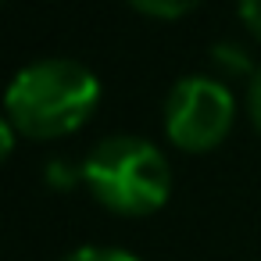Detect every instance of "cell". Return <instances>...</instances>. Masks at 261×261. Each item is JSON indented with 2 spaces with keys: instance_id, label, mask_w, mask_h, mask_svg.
Listing matches in <instances>:
<instances>
[{
  "instance_id": "obj_6",
  "label": "cell",
  "mask_w": 261,
  "mask_h": 261,
  "mask_svg": "<svg viewBox=\"0 0 261 261\" xmlns=\"http://www.w3.org/2000/svg\"><path fill=\"white\" fill-rule=\"evenodd\" d=\"M247 111H250L254 129L261 133V65H257V72L250 75V86H247Z\"/></svg>"
},
{
  "instance_id": "obj_5",
  "label": "cell",
  "mask_w": 261,
  "mask_h": 261,
  "mask_svg": "<svg viewBox=\"0 0 261 261\" xmlns=\"http://www.w3.org/2000/svg\"><path fill=\"white\" fill-rule=\"evenodd\" d=\"M61 261H140V257L122 247H79V250L65 254Z\"/></svg>"
},
{
  "instance_id": "obj_2",
  "label": "cell",
  "mask_w": 261,
  "mask_h": 261,
  "mask_svg": "<svg viewBox=\"0 0 261 261\" xmlns=\"http://www.w3.org/2000/svg\"><path fill=\"white\" fill-rule=\"evenodd\" d=\"M83 182L115 215H154L172 193L165 154L129 133L100 140L83 161Z\"/></svg>"
},
{
  "instance_id": "obj_1",
  "label": "cell",
  "mask_w": 261,
  "mask_h": 261,
  "mask_svg": "<svg viewBox=\"0 0 261 261\" xmlns=\"http://www.w3.org/2000/svg\"><path fill=\"white\" fill-rule=\"evenodd\" d=\"M100 104V79L75 58H43L15 72L4 111L15 133L29 140L68 136L90 122Z\"/></svg>"
},
{
  "instance_id": "obj_8",
  "label": "cell",
  "mask_w": 261,
  "mask_h": 261,
  "mask_svg": "<svg viewBox=\"0 0 261 261\" xmlns=\"http://www.w3.org/2000/svg\"><path fill=\"white\" fill-rule=\"evenodd\" d=\"M15 125L8 122V118H0V161H8V154L15 150Z\"/></svg>"
},
{
  "instance_id": "obj_7",
  "label": "cell",
  "mask_w": 261,
  "mask_h": 261,
  "mask_svg": "<svg viewBox=\"0 0 261 261\" xmlns=\"http://www.w3.org/2000/svg\"><path fill=\"white\" fill-rule=\"evenodd\" d=\"M240 18H243V25L261 40V0H240Z\"/></svg>"
},
{
  "instance_id": "obj_4",
  "label": "cell",
  "mask_w": 261,
  "mask_h": 261,
  "mask_svg": "<svg viewBox=\"0 0 261 261\" xmlns=\"http://www.w3.org/2000/svg\"><path fill=\"white\" fill-rule=\"evenodd\" d=\"M129 4L140 15H150V18H182L200 4V0H129Z\"/></svg>"
},
{
  "instance_id": "obj_3",
  "label": "cell",
  "mask_w": 261,
  "mask_h": 261,
  "mask_svg": "<svg viewBox=\"0 0 261 261\" xmlns=\"http://www.w3.org/2000/svg\"><path fill=\"white\" fill-rule=\"evenodd\" d=\"M232 93L225 83L207 75H186L172 86L165 104V133L179 150L200 154L225 140L232 129Z\"/></svg>"
}]
</instances>
